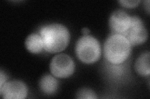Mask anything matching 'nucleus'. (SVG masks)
Wrapping results in <instances>:
<instances>
[{
    "mask_svg": "<svg viewBox=\"0 0 150 99\" xmlns=\"http://www.w3.org/2000/svg\"><path fill=\"white\" fill-rule=\"evenodd\" d=\"M43 42L44 50L51 53L63 51L68 45L69 32L60 24H51L42 27L40 30Z\"/></svg>",
    "mask_w": 150,
    "mask_h": 99,
    "instance_id": "1",
    "label": "nucleus"
},
{
    "mask_svg": "<svg viewBox=\"0 0 150 99\" xmlns=\"http://www.w3.org/2000/svg\"><path fill=\"white\" fill-rule=\"evenodd\" d=\"M131 47L132 46L124 36L112 34L105 42V57L112 64H121L128 58Z\"/></svg>",
    "mask_w": 150,
    "mask_h": 99,
    "instance_id": "2",
    "label": "nucleus"
},
{
    "mask_svg": "<svg viewBox=\"0 0 150 99\" xmlns=\"http://www.w3.org/2000/svg\"><path fill=\"white\" fill-rule=\"evenodd\" d=\"M76 53L79 60L86 64L96 62L101 56L99 42L91 35H84L76 44Z\"/></svg>",
    "mask_w": 150,
    "mask_h": 99,
    "instance_id": "3",
    "label": "nucleus"
},
{
    "mask_svg": "<svg viewBox=\"0 0 150 99\" xmlns=\"http://www.w3.org/2000/svg\"><path fill=\"white\" fill-rule=\"evenodd\" d=\"M50 71L54 76L67 78L71 76L74 71V61L69 56L59 54L54 56L50 63Z\"/></svg>",
    "mask_w": 150,
    "mask_h": 99,
    "instance_id": "4",
    "label": "nucleus"
},
{
    "mask_svg": "<svg viewBox=\"0 0 150 99\" xmlns=\"http://www.w3.org/2000/svg\"><path fill=\"white\" fill-rule=\"evenodd\" d=\"M123 36L128 40L131 46H137L147 40L148 32L139 17L131 16V25Z\"/></svg>",
    "mask_w": 150,
    "mask_h": 99,
    "instance_id": "5",
    "label": "nucleus"
},
{
    "mask_svg": "<svg viewBox=\"0 0 150 99\" xmlns=\"http://www.w3.org/2000/svg\"><path fill=\"white\" fill-rule=\"evenodd\" d=\"M1 96L5 99H23L28 95L26 84L20 81H11L0 87Z\"/></svg>",
    "mask_w": 150,
    "mask_h": 99,
    "instance_id": "6",
    "label": "nucleus"
},
{
    "mask_svg": "<svg viewBox=\"0 0 150 99\" xmlns=\"http://www.w3.org/2000/svg\"><path fill=\"white\" fill-rule=\"evenodd\" d=\"M131 16L123 10H117L112 12L110 17L109 24L113 34L123 35L129 27Z\"/></svg>",
    "mask_w": 150,
    "mask_h": 99,
    "instance_id": "7",
    "label": "nucleus"
},
{
    "mask_svg": "<svg viewBox=\"0 0 150 99\" xmlns=\"http://www.w3.org/2000/svg\"><path fill=\"white\" fill-rule=\"evenodd\" d=\"M26 49L32 53H39L44 49L43 42L40 34H31L28 35L25 41Z\"/></svg>",
    "mask_w": 150,
    "mask_h": 99,
    "instance_id": "8",
    "label": "nucleus"
},
{
    "mask_svg": "<svg viewBox=\"0 0 150 99\" xmlns=\"http://www.w3.org/2000/svg\"><path fill=\"white\" fill-rule=\"evenodd\" d=\"M58 83L53 76L46 74L42 77L40 81V87L41 91L45 94L51 95L57 91Z\"/></svg>",
    "mask_w": 150,
    "mask_h": 99,
    "instance_id": "9",
    "label": "nucleus"
},
{
    "mask_svg": "<svg viewBox=\"0 0 150 99\" xmlns=\"http://www.w3.org/2000/svg\"><path fill=\"white\" fill-rule=\"evenodd\" d=\"M135 69L142 76H149L150 74L149 52L146 51L141 55L135 63Z\"/></svg>",
    "mask_w": 150,
    "mask_h": 99,
    "instance_id": "10",
    "label": "nucleus"
},
{
    "mask_svg": "<svg viewBox=\"0 0 150 99\" xmlns=\"http://www.w3.org/2000/svg\"><path fill=\"white\" fill-rule=\"evenodd\" d=\"M77 98L82 99H95L97 98L96 93L91 89H83L77 93Z\"/></svg>",
    "mask_w": 150,
    "mask_h": 99,
    "instance_id": "11",
    "label": "nucleus"
},
{
    "mask_svg": "<svg viewBox=\"0 0 150 99\" xmlns=\"http://www.w3.org/2000/svg\"><path fill=\"white\" fill-rule=\"evenodd\" d=\"M139 2L140 1L138 0H121V1H118V3L121 4V6L128 8L137 7Z\"/></svg>",
    "mask_w": 150,
    "mask_h": 99,
    "instance_id": "12",
    "label": "nucleus"
},
{
    "mask_svg": "<svg viewBox=\"0 0 150 99\" xmlns=\"http://www.w3.org/2000/svg\"><path fill=\"white\" fill-rule=\"evenodd\" d=\"M7 79L8 78L6 75L1 71V72H0V87H1L4 83L6 82Z\"/></svg>",
    "mask_w": 150,
    "mask_h": 99,
    "instance_id": "13",
    "label": "nucleus"
},
{
    "mask_svg": "<svg viewBox=\"0 0 150 99\" xmlns=\"http://www.w3.org/2000/svg\"><path fill=\"white\" fill-rule=\"evenodd\" d=\"M82 33L84 35H88L90 33V30L88 28H83L82 29Z\"/></svg>",
    "mask_w": 150,
    "mask_h": 99,
    "instance_id": "14",
    "label": "nucleus"
}]
</instances>
